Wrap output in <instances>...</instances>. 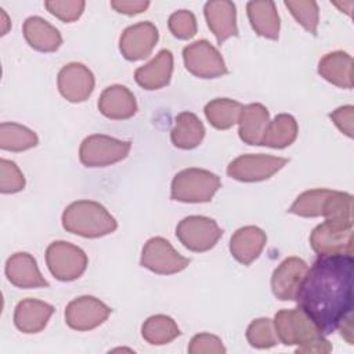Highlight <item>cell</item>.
<instances>
[{
    "mask_svg": "<svg viewBox=\"0 0 354 354\" xmlns=\"http://www.w3.org/2000/svg\"><path fill=\"white\" fill-rule=\"evenodd\" d=\"M332 189L328 188H314L300 194L296 201L289 207V213L300 217H318L322 216V209L326 198L330 195Z\"/></svg>",
    "mask_w": 354,
    "mask_h": 354,
    "instance_id": "32",
    "label": "cell"
},
{
    "mask_svg": "<svg viewBox=\"0 0 354 354\" xmlns=\"http://www.w3.org/2000/svg\"><path fill=\"white\" fill-rule=\"evenodd\" d=\"M189 263V259L181 256L171 246V243L162 236H153L147 241L142 248L140 260V264L142 267L160 275L180 272L185 270Z\"/></svg>",
    "mask_w": 354,
    "mask_h": 354,
    "instance_id": "8",
    "label": "cell"
},
{
    "mask_svg": "<svg viewBox=\"0 0 354 354\" xmlns=\"http://www.w3.org/2000/svg\"><path fill=\"white\" fill-rule=\"evenodd\" d=\"M268 123L270 113L263 104L253 102L243 105L238 119L239 138L249 145H261Z\"/></svg>",
    "mask_w": 354,
    "mask_h": 354,
    "instance_id": "22",
    "label": "cell"
},
{
    "mask_svg": "<svg viewBox=\"0 0 354 354\" xmlns=\"http://www.w3.org/2000/svg\"><path fill=\"white\" fill-rule=\"evenodd\" d=\"M158 39V28L152 22H138L123 30L119 39V50L127 61L144 59L152 53Z\"/></svg>",
    "mask_w": 354,
    "mask_h": 354,
    "instance_id": "13",
    "label": "cell"
},
{
    "mask_svg": "<svg viewBox=\"0 0 354 354\" xmlns=\"http://www.w3.org/2000/svg\"><path fill=\"white\" fill-rule=\"evenodd\" d=\"M189 354H224L225 347L220 337L210 333L195 335L188 346Z\"/></svg>",
    "mask_w": 354,
    "mask_h": 354,
    "instance_id": "38",
    "label": "cell"
},
{
    "mask_svg": "<svg viewBox=\"0 0 354 354\" xmlns=\"http://www.w3.org/2000/svg\"><path fill=\"white\" fill-rule=\"evenodd\" d=\"M332 4H335L336 7H339V8L342 10V12L344 11V4H343V3H339V1H333ZM346 4H347V6H348V8H350V7L353 6V1H347ZM346 14H347V15H350V10H346Z\"/></svg>",
    "mask_w": 354,
    "mask_h": 354,
    "instance_id": "42",
    "label": "cell"
},
{
    "mask_svg": "<svg viewBox=\"0 0 354 354\" xmlns=\"http://www.w3.org/2000/svg\"><path fill=\"white\" fill-rule=\"evenodd\" d=\"M353 254L318 256L308 268L296 301L322 335L353 315Z\"/></svg>",
    "mask_w": 354,
    "mask_h": 354,
    "instance_id": "1",
    "label": "cell"
},
{
    "mask_svg": "<svg viewBox=\"0 0 354 354\" xmlns=\"http://www.w3.org/2000/svg\"><path fill=\"white\" fill-rule=\"evenodd\" d=\"M246 12L253 30L259 36L270 40L278 39L279 15L274 1H249L246 4Z\"/></svg>",
    "mask_w": 354,
    "mask_h": 354,
    "instance_id": "25",
    "label": "cell"
},
{
    "mask_svg": "<svg viewBox=\"0 0 354 354\" xmlns=\"http://www.w3.org/2000/svg\"><path fill=\"white\" fill-rule=\"evenodd\" d=\"M217 174L198 167H188L178 171L170 188V198L184 203L209 202L220 188Z\"/></svg>",
    "mask_w": 354,
    "mask_h": 354,
    "instance_id": "4",
    "label": "cell"
},
{
    "mask_svg": "<svg viewBox=\"0 0 354 354\" xmlns=\"http://www.w3.org/2000/svg\"><path fill=\"white\" fill-rule=\"evenodd\" d=\"M340 330V335L347 340V343L353 344V315L347 317L337 328Z\"/></svg>",
    "mask_w": 354,
    "mask_h": 354,
    "instance_id": "41",
    "label": "cell"
},
{
    "mask_svg": "<svg viewBox=\"0 0 354 354\" xmlns=\"http://www.w3.org/2000/svg\"><path fill=\"white\" fill-rule=\"evenodd\" d=\"M37 136L33 130L14 123L3 122L0 124V148L11 152H21L37 145Z\"/></svg>",
    "mask_w": 354,
    "mask_h": 354,
    "instance_id": "30",
    "label": "cell"
},
{
    "mask_svg": "<svg viewBox=\"0 0 354 354\" xmlns=\"http://www.w3.org/2000/svg\"><path fill=\"white\" fill-rule=\"evenodd\" d=\"M22 30L28 44L37 51L53 53L62 44V37L58 29L41 17L26 18Z\"/></svg>",
    "mask_w": 354,
    "mask_h": 354,
    "instance_id": "23",
    "label": "cell"
},
{
    "mask_svg": "<svg viewBox=\"0 0 354 354\" xmlns=\"http://www.w3.org/2000/svg\"><path fill=\"white\" fill-rule=\"evenodd\" d=\"M205 137V126L192 112H181L176 118L174 127L170 131V140L180 149L196 148Z\"/></svg>",
    "mask_w": 354,
    "mask_h": 354,
    "instance_id": "26",
    "label": "cell"
},
{
    "mask_svg": "<svg viewBox=\"0 0 354 354\" xmlns=\"http://www.w3.org/2000/svg\"><path fill=\"white\" fill-rule=\"evenodd\" d=\"M6 277L17 288H47L48 282L41 275L35 257L26 252H18L6 261Z\"/></svg>",
    "mask_w": 354,
    "mask_h": 354,
    "instance_id": "16",
    "label": "cell"
},
{
    "mask_svg": "<svg viewBox=\"0 0 354 354\" xmlns=\"http://www.w3.org/2000/svg\"><path fill=\"white\" fill-rule=\"evenodd\" d=\"M180 328L177 326L176 321L163 314H156L149 317L141 328V335L144 340L153 346L167 344L176 337L180 336Z\"/></svg>",
    "mask_w": 354,
    "mask_h": 354,
    "instance_id": "29",
    "label": "cell"
},
{
    "mask_svg": "<svg viewBox=\"0 0 354 354\" xmlns=\"http://www.w3.org/2000/svg\"><path fill=\"white\" fill-rule=\"evenodd\" d=\"M242 104L231 98H214L205 105V116L209 123L218 130L231 129L238 123Z\"/></svg>",
    "mask_w": 354,
    "mask_h": 354,
    "instance_id": "28",
    "label": "cell"
},
{
    "mask_svg": "<svg viewBox=\"0 0 354 354\" xmlns=\"http://www.w3.org/2000/svg\"><path fill=\"white\" fill-rule=\"evenodd\" d=\"M183 59L187 71L201 79H214L228 72L218 50L205 39L184 47Z\"/></svg>",
    "mask_w": 354,
    "mask_h": 354,
    "instance_id": "10",
    "label": "cell"
},
{
    "mask_svg": "<svg viewBox=\"0 0 354 354\" xmlns=\"http://www.w3.org/2000/svg\"><path fill=\"white\" fill-rule=\"evenodd\" d=\"M288 162L289 160L286 158L264 153L241 155L230 162L227 166V174L242 183L263 181L274 176Z\"/></svg>",
    "mask_w": 354,
    "mask_h": 354,
    "instance_id": "9",
    "label": "cell"
},
{
    "mask_svg": "<svg viewBox=\"0 0 354 354\" xmlns=\"http://www.w3.org/2000/svg\"><path fill=\"white\" fill-rule=\"evenodd\" d=\"M272 324L278 340L285 346H297L296 353L325 354L332 351L330 343L301 308L279 310Z\"/></svg>",
    "mask_w": 354,
    "mask_h": 354,
    "instance_id": "2",
    "label": "cell"
},
{
    "mask_svg": "<svg viewBox=\"0 0 354 354\" xmlns=\"http://www.w3.org/2000/svg\"><path fill=\"white\" fill-rule=\"evenodd\" d=\"M283 4L290 11L293 18L311 35H317L319 10L314 0H285Z\"/></svg>",
    "mask_w": 354,
    "mask_h": 354,
    "instance_id": "33",
    "label": "cell"
},
{
    "mask_svg": "<svg viewBox=\"0 0 354 354\" xmlns=\"http://www.w3.org/2000/svg\"><path fill=\"white\" fill-rule=\"evenodd\" d=\"M205 18L209 29L216 36L218 44L232 36H238L236 8L232 1L213 0L205 4Z\"/></svg>",
    "mask_w": 354,
    "mask_h": 354,
    "instance_id": "17",
    "label": "cell"
},
{
    "mask_svg": "<svg viewBox=\"0 0 354 354\" xmlns=\"http://www.w3.org/2000/svg\"><path fill=\"white\" fill-rule=\"evenodd\" d=\"M111 7L124 15H137L144 12L149 7V1L144 0H112Z\"/></svg>",
    "mask_w": 354,
    "mask_h": 354,
    "instance_id": "40",
    "label": "cell"
},
{
    "mask_svg": "<svg viewBox=\"0 0 354 354\" xmlns=\"http://www.w3.org/2000/svg\"><path fill=\"white\" fill-rule=\"evenodd\" d=\"M307 271L308 266L303 259L295 256L285 259L271 277L274 296L279 300H296Z\"/></svg>",
    "mask_w": 354,
    "mask_h": 354,
    "instance_id": "15",
    "label": "cell"
},
{
    "mask_svg": "<svg viewBox=\"0 0 354 354\" xmlns=\"http://www.w3.org/2000/svg\"><path fill=\"white\" fill-rule=\"evenodd\" d=\"M130 148V141H122L105 134H93L80 144L79 159L86 167H105L123 160Z\"/></svg>",
    "mask_w": 354,
    "mask_h": 354,
    "instance_id": "6",
    "label": "cell"
},
{
    "mask_svg": "<svg viewBox=\"0 0 354 354\" xmlns=\"http://www.w3.org/2000/svg\"><path fill=\"white\" fill-rule=\"evenodd\" d=\"M246 339L249 344L256 348H270L279 342L270 318H257L252 321L246 329Z\"/></svg>",
    "mask_w": 354,
    "mask_h": 354,
    "instance_id": "34",
    "label": "cell"
},
{
    "mask_svg": "<svg viewBox=\"0 0 354 354\" xmlns=\"http://www.w3.org/2000/svg\"><path fill=\"white\" fill-rule=\"evenodd\" d=\"M111 308L94 296H80L65 308V322L75 330H90L100 326L111 314Z\"/></svg>",
    "mask_w": 354,
    "mask_h": 354,
    "instance_id": "12",
    "label": "cell"
},
{
    "mask_svg": "<svg viewBox=\"0 0 354 354\" xmlns=\"http://www.w3.org/2000/svg\"><path fill=\"white\" fill-rule=\"evenodd\" d=\"M322 216L325 220L343 224L353 225V196L348 192L333 191L326 198L322 209Z\"/></svg>",
    "mask_w": 354,
    "mask_h": 354,
    "instance_id": "31",
    "label": "cell"
},
{
    "mask_svg": "<svg viewBox=\"0 0 354 354\" xmlns=\"http://www.w3.org/2000/svg\"><path fill=\"white\" fill-rule=\"evenodd\" d=\"M173 73V54L170 50H160L153 59L134 72L138 86L145 90H158L169 84Z\"/></svg>",
    "mask_w": 354,
    "mask_h": 354,
    "instance_id": "20",
    "label": "cell"
},
{
    "mask_svg": "<svg viewBox=\"0 0 354 354\" xmlns=\"http://www.w3.org/2000/svg\"><path fill=\"white\" fill-rule=\"evenodd\" d=\"M100 112L113 120L130 119L137 112V101L134 94L122 84L106 87L98 100Z\"/></svg>",
    "mask_w": 354,
    "mask_h": 354,
    "instance_id": "19",
    "label": "cell"
},
{
    "mask_svg": "<svg viewBox=\"0 0 354 354\" xmlns=\"http://www.w3.org/2000/svg\"><path fill=\"white\" fill-rule=\"evenodd\" d=\"M318 73L329 83L342 87H353V58L346 51L337 50L325 54L318 62Z\"/></svg>",
    "mask_w": 354,
    "mask_h": 354,
    "instance_id": "24",
    "label": "cell"
},
{
    "mask_svg": "<svg viewBox=\"0 0 354 354\" xmlns=\"http://www.w3.org/2000/svg\"><path fill=\"white\" fill-rule=\"evenodd\" d=\"M176 235L188 250L202 253L214 248L223 235V230L213 218L188 216L178 223Z\"/></svg>",
    "mask_w": 354,
    "mask_h": 354,
    "instance_id": "7",
    "label": "cell"
},
{
    "mask_svg": "<svg viewBox=\"0 0 354 354\" xmlns=\"http://www.w3.org/2000/svg\"><path fill=\"white\" fill-rule=\"evenodd\" d=\"M169 30L180 40H188L196 35V18L188 10L174 11L167 21Z\"/></svg>",
    "mask_w": 354,
    "mask_h": 354,
    "instance_id": "35",
    "label": "cell"
},
{
    "mask_svg": "<svg viewBox=\"0 0 354 354\" xmlns=\"http://www.w3.org/2000/svg\"><path fill=\"white\" fill-rule=\"evenodd\" d=\"M266 243L267 235L261 228L256 225H245L232 234L230 239V252L236 261L249 266L260 256Z\"/></svg>",
    "mask_w": 354,
    "mask_h": 354,
    "instance_id": "18",
    "label": "cell"
},
{
    "mask_svg": "<svg viewBox=\"0 0 354 354\" xmlns=\"http://www.w3.org/2000/svg\"><path fill=\"white\" fill-rule=\"evenodd\" d=\"M310 245L318 256L353 254V225L325 220L311 231Z\"/></svg>",
    "mask_w": 354,
    "mask_h": 354,
    "instance_id": "11",
    "label": "cell"
},
{
    "mask_svg": "<svg viewBox=\"0 0 354 354\" xmlns=\"http://www.w3.org/2000/svg\"><path fill=\"white\" fill-rule=\"evenodd\" d=\"M62 227L83 238H100L118 228L115 217L98 202L76 201L65 207Z\"/></svg>",
    "mask_w": 354,
    "mask_h": 354,
    "instance_id": "3",
    "label": "cell"
},
{
    "mask_svg": "<svg viewBox=\"0 0 354 354\" xmlns=\"http://www.w3.org/2000/svg\"><path fill=\"white\" fill-rule=\"evenodd\" d=\"M46 263L55 279L69 282L83 275L88 259L79 246L65 241H55L46 250Z\"/></svg>",
    "mask_w": 354,
    "mask_h": 354,
    "instance_id": "5",
    "label": "cell"
},
{
    "mask_svg": "<svg viewBox=\"0 0 354 354\" xmlns=\"http://www.w3.org/2000/svg\"><path fill=\"white\" fill-rule=\"evenodd\" d=\"M61 95L69 102L86 101L94 90L93 72L80 62H71L61 68L57 77Z\"/></svg>",
    "mask_w": 354,
    "mask_h": 354,
    "instance_id": "14",
    "label": "cell"
},
{
    "mask_svg": "<svg viewBox=\"0 0 354 354\" xmlns=\"http://www.w3.org/2000/svg\"><path fill=\"white\" fill-rule=\"evenodd\" d=\"M54 313V307L37 299L21 300L14 311V324L24 333L43 330Z\"/></svg>",
    "mask_w": 354,
    "mask_h": 354,
    "instance_id": "21",
    "label": "cell"
},
{
    "mask_svg": "<svg viewBox=\"0 0 354 354\" xmlns=\"http://www.w3.org/2000/svg\"><path fill=\"white\" fill-rule=\"evenodd\" d=\"M44 7L59 21L73 22L83 14L86 3L83 0H47Z\"/></svg>",
    "mask_w": 354,
    "mask_h": 354,
    "instance_id": "37",
    "label": "cell"
},
{
    "mask_svg": "<svg viewBox=\"0 0 354 354\" xmlns=\"http://www.w3.org/2000/svg\"><path fill=\"white\" fill-rule=\"evenodd\" d=\"M299 133L296 119L289 113H279L267 126L261 145L282 149L293 144Z\"/></svg>",
    "mask_w": 354,
    "mask_h": 354,
    "instance_id": "27",
    "label": "cell"
},
{
    "mask_svg": "<svg viewBox=\"0 0 354 354\" xmlns=\"http://www.w3.org/2000/svg\"><path fill=\"white\" fill-rule=\"evenodd\" d=\"M353 116H354L353 105L339 106L332 113H329V118L336 124V127L350 138L353 137Z\"/></svg>",
    "mask_w": 354,
    "mask_h": 354,
    "instance_id": "39",
    "label": "cell"
},
{
    "mask_svg": "<svg viewBox=\"0 0 354 354\" xmlns=\"http://www.w3.org/2000/svg\"><path fill=\"white\" fill-rule=\"evenodd\" d=\"M25 177L19 167L8 159H0V191L3 194H15L24 189Z\"/></svg>",
    "mask_w": 354,
    "mask_h": 354,
    "instance_id": "36",
    "label": "cell"
}]
</instances>
